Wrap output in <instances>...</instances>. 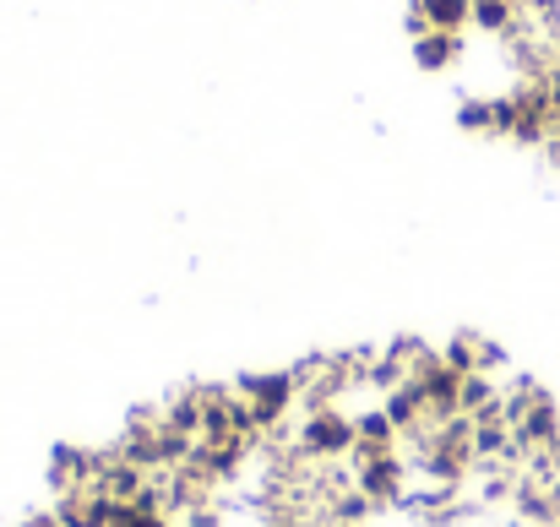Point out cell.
I'll use <instances>...</instances> for the list:
<instances>
[{"label": "cell", "instance_id": "cell-1", "mask_svg": "<svg viewBox=\"0 0 560 527\" xmlns=\"http://www.w3.org/2000/svg\"><path fill=\"white\" fill-rule=\"evenodd\" d=\"M234 391L245 397V408H250V419H256V430H261V435H267V430H278V424H289V419H294V408H300L294 370L245 375V380H234Z\"/></svg>", "mask_w": 560, "mask_h": 527}, {"label": "cell", "instance_id": "cell-2", "mask_svg": "<svg viewBox=\"0 0 560 527\" xmlns=\"http://www.w3.org/2000/svg\"><path fill=\"white\" fill-rule=\"evenodd\" d=\"M457 55H463V33H441V27H430L424 38H413V60H419V71H452Z\"/></svg>", "mask_w": 560, "mask_h": 527}, {"label": "cell", "instance_id": "cell-3", "mask_svg": "<svg viewBox=\"0 0 560 527\" xmlns=\"http://www.w3.org/2000/svg\"><path fill=\"white\" fill-rule=\"evenodd\" d=\"M408 5L424 11V22L441 27V33H463L474 22V0H408Z\"/></svg>", "mask_w": 560, "mask_h": 527}, {"label": "cell", "instance_id": "cell-4", "mask_svg": "<svg viewBox=\"0 0 560 527\" xmlns=\"http://www.w3.org/2000/svg\"><path fill=\"white\" fill-rule=\"evenodd\" d=\"M457 126H463V131H485V137H495V109H490V98H463Z\"/></svg>", "mask_w": 560, "mask_h": 527}]
</instances>
